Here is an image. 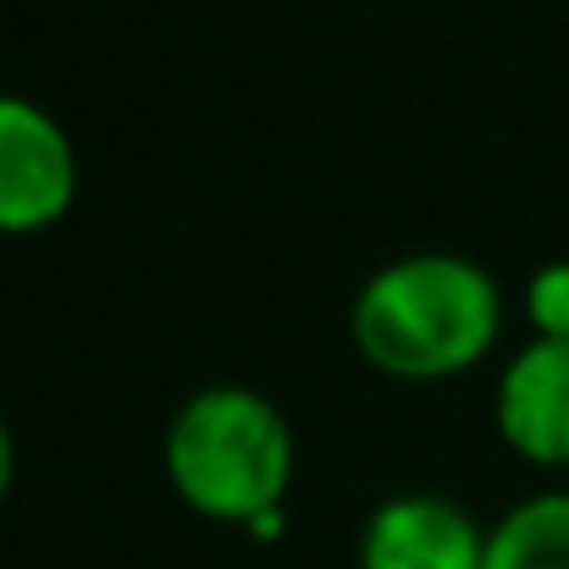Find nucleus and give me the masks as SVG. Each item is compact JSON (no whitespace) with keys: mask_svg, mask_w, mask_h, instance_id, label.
Masks as SVG:
<instances>
[{"mask_svg":"<svg viewBox=\"0 0 569 569\" xmlns=\"http://www.w3.org/2000/svg\"><path fill=\"white\" fill-rule=\"evenodd\" d=\"M526 316L537 338H569V260H553L526 288Z\"/></svg>","mask_w":569,"mask_h":569,"instance_id":"nucleus-7","label":"nucleus"},{"mask_svg":"<svg viewBox=\"0 0 569 569\" xmlns=\"http://www.w3.org/2000/svg\"><path fill=\"white\" fill-rule=\"evenodd\" d=\"M78 199V150L67 128L22 100L0 94V232L28 238L56 227Z\"/></svg>","mask_w":569,"mask_h":569,"instance_id":"nucleus-3","label":"nucleus"},{"mask_svg":"<svg viewBox=\"0 0 569 569\" xmlns=\"http://www.w3.org/2000/svg\"><path fill=\"white\" fill-rule=\"evenodd\" d=\"M360 360L398 381H442L476 371L503 332V293L487 266L426 249L371 271L355 299Z\"/></svg>","mask_w":569,"mask_h":569,"instance_id":"nucleus-1","label":"nucleus"},{"mask_svg":"<svg viewBox=\"0 0 569 569\" xmlns=\"http://www.w3.org/2000/svg\"><path fill=\"white\" fill-rule=\"evenodd\" d=\"M487 531L437 492H398L360 531V569H481Z\"/></svg>","mask_w":569,"mask_h":569,"instance_id":"nucleus-5","label":"nucleus"},{"mask_svg":"<svg viewBox=\"0 0 569 569\" xmlns=\"http://www.w3.org/2000/svg\"><path fill=\"white\" fill-rule=\"evenodd\" d=\"M11 476H17V442H11V426L0 420V503L11 492Z\"/></svg>","mask_w":569,"mask_h":569,"instance_id":"nucleus-8","label":"nucleus"},{"mask_svg":"<svg viewBox=\"0 0 569 569\" xmlns=\"http://www.w3.org/2000/svg\"><path fill=\"white\" fill-rule=\"evenodd\" d=\"M498 437L542 470H569V338H531L498 377Z\"/></svg>","mask_w":569,"mask_h":569,"instance_id":"nucleus-4","label":"nucleus"},{"mask_svg":"<svg viewBox=\"0 0 569 569\" xmlns=\"http://www.w3.org/2000/svg\"><path fill=\"white\" fill-rule=\"evenodd\" d=\"M481 569H569V492H537L487 531Z\"/></svg>","mask_w":569,"mask_h":569,"instance_id":"nucleus-6","label":"nucleus"},{"mask_svg":"<svg viewBox=\"0 0 569 569\" xmlns=\"http://www.w3.org/2000/svg\"><path fill=\"white\" fill-rule=\"evenodd\" d=\"M167 481L193 515L254 526L282 515L293 481V431L254 387H204L172 415Z\"/></svg>","mask_w":569,"mask_h":569,"instance_id":"nucleus-2","label":"nucleus"}]
</instances>
